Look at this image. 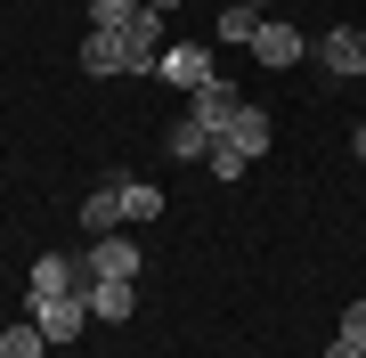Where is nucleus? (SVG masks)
<instances>
[{"label":"nucleus","instance_id":"412c9836","mask_svg":"<svg viewBox=\"0 0 366 358\" xmlns=\"http://www.w3.org/2000/svg\"><path fill=\"white\" fill-rule=\"evenodd\" d=\"M350 146H358V163H366V122H358V139H350Z\"/></svg>","mask_w":366,"mask_h":358},{"label":"nucleus","instance_id":"aec40b11","mask_svg":"<svg viewBox=\"0 0 366 358\" xmlns=\"http://www.w3.org/2000/svg\"><path fill=\"white\" fill-rule=\"evenodd\" d=\"M326 358H366V350H358V342H342V334H334V350H326Z\"/></svg>","mask_w":366,"mask_h":358},{"label":"nucleus","instance_id":"1a4fd4ad","mask_svg":"<svg viewBox=\"0 0 366 358\" xmlns=\"http://www.w3.org/2000/svg\"><path fill=\"white\" fill-rule=\"evenodd\" d=\"M163 139H171V155H179V163H212V146H220V131H212V122H196V114H179Z\"/></svg>","mask_w":366,"mask_h":358},{"label":"nucleus","instance_id":"a211bd4d","mask_svg":"<svg viewBox=\"0 0 366 358\" xmlns=\"http://www.w3.org/2000/svg\"><path fill=\"white\" fill-rule=\"evenodd\" d=\"M244 163H252V155H244V146H228V139H220V146H212V179H236V171H244Z\"/></svg>","mask_w":366,"mask_h":358},{"label":"nucleus","instance_id":"20e7f679","mask_svg":"<svg viewBox=\"0 0 366 358\" xmlns=\"http://www.w3.org/2000/svg\"><path fill=\"white\" fill-rule=\"evenodd\" d=\"M81 302H90V318L122 326V318L139 309V277H90V285H81Z\"/></svg>","mask_w":366,"mask_h":358},{"label":"nucleus","instance_id":"ddd939ff","mask_svg":"<svg viewBox=\"0 0 366 358\" xmlns=\"http://www.w3.org/2000/svg\"><path fill=\"white\" fill-rule=\"evenodd\" d=\"M236 106H244V98H236L228 81H204V90H196V122H212V131H228Z\"/></svg>","mask_w":366,"mask_h":358},{"label":"nucleus","instance_id":"0eeeda50","mask_svg":"<svg viewBox=\"0 0 366 358\" xmlns=\"http://www.w3.org/2000/svg\"><path fill=\"white\" fill-rule=\"evenodd\" d=\"M81 269H90V277H139V244H122V228H114V237H98L81 252Z\"/></svg>","mask_w":366,"mask_h":358},{"label":"nucleus","instance_id":"f8f14e48","mask_svg":"<svg viewBox=\"0 0 366 358\" xmlns=\"http://www.w3.org/2000/svg\"><path fill=\"white\" fill-rule=\"evenodd\" d=\"M220 139L244 146V155H269V114H261V106H236V122H228Z\"/></svg>","mask_w":366,"mask_h":358},{"label":"nucleus","instance_id":"7ed1b4c3","mask_svg":"<svg viewBox=\"0 0 366 358\" xmlns=\"http://www.w3.org/2000/svg\"><path fill=\"white\" fill-rule=\"evenodd\" d=\"M155 74L171 81V90H187V98H196L204 81H220V66H212V49H196V41H187V49H163V66H155Z\"/></svg>","mask_w":366,"mask_h":358},{"label":"nucleus","instance_id":"9b49d317","mask_svg":"<svg viewBox=\"0 0 366 358\" xmlns=\"http://www.w3.org/2000/svg\"><path fill=\"white\" fill-rule=\"evenodd\" d=\"M114 187H122V228H147L163 212V187H147V179H114Z\"/></svg>","mask_w":366,"mask_h":358},{"label":"nucleus","instance_id":"6e6552de","mask_svg":"<svg viewBox=\"0 0 366 358\" xmlns=\"http://www.w3.org/2000/svg\"><path fill=\"white\" fill-rule=\"evenodd\" d=\"M252 57H261V66H293V57H301V33L285 25V16H261V33H252Z\"/></svg>","mask_w":366,"mask_h":358},{"label":"nucleus","instance_id":"5701e85b","mask_svg":"<svg viewBox=\"0 0 366 358\" xmlns=\"http://www.w3.org/2000/svg\"><path fill=\"white\" fill-rule=\"evenodd\" d=\"M236 9H269V0H236Z\"/></svg>","mask_w":366,"mask_h":358},{"label":"nucleus","instance_id":"f03ea898","mask_svg":"<svg viewBox=\"0 0 366 358\" xmlns=\"http://www.w3.org/2000/svg\"><path fill=\"white\" fill-rule=\"evenodd\" d=\"M33 326L49 334V342H74V334L90 326V302H81V293H49V302H33Z\"/></svg>","mask_w":366,"mask_h":358},{"label":"nucleus","instance_id":"423d86ee","mask_svg":"<svg viewBox=\"0 0 366 358\" xmlns=\"http://www.w3.org/2000/svg\"><path fill=\"white\" fill-rule=\"evenodd\" d=\"M81 285H90V269L66 261V252H41V261H33V302H49V293H81Z\"/></svg>","mask_w":366,"mask_h":358},{"label":"nucleus","instance_id":"4be33fe9","mask_svg":"<svg viewBox=\"0 0 366 358\" xmlns=\"http://www.w3.org/2000/svg\"><path fill=\"white\" fill-rule=\"evenodd\" d=\"M147 9H163V16H171V9H179V0H147Z\"/></svg>","mask_w":366,"mask_h":358},{"label":"nucleus","instance_id":"6ab92c4d","mask_svg":"<svg viewBox=\"0 0 366 358\" xmlns=\"http://www.w3.org/2000/svg\"><path fill=\"white\" fill-rule=\"evenodd\" d=\"M342 342H358V350H366V302H350V309H342Z\"/></svg>","mask_w":366,"mask_h":358},{"label":"nucleus","instance_id":"f257e3e1","mask_svg":"<svg viewBox=\"0 0 366 358\" xmlns=\"http://www.w3.org/2000/svg\"><path fill=\"white\" fill-rule=\"evenodd\" d=\"M114 41H122V66H131V74H155L163 66V9H139Z\"/></svg>","mask_w":366,"mask_h":358},{"label":"nucleus","instance_id":"9d476101","mask_svg":"<svg viewBox=\"0 0 366 358\" xmlns=\"http://www.w3.org/2000/svg\"><path fill=\"white\" fill-rule=\"evenodd\" d=\"M81 228H90V237H114V228H122V187H114V179L81 204Z\"/></svg>","mask_w":366,"mask_h":358},{"label":"nucleus","instance_id":"4468645a","mask_svg":"<svg viewBox=\"0 0 366 358\" xmlns=\"http://www.w3.org/2000/svg\"><path fill=\"white\" fill-rule=\"evenodd\" d=\"M81 74H98V81L106 74H131V66H122V41L114 33H90V41H81Z\"/></svg>","mask_w":366,"mask_h":358},{"label":"nucleus","instance_id":"dca6fc26","mask_svg":"<svg viewBox=\"0 0 366 358\" xmlns=\"http://www.w3.org/2000/svg\"><path fill=\"white\" fill-rule=\"evenodd\" d=\"M252 33H261V9H236V0H228V9H220V41H228V49H252Z\"/></svg>","mask_w":366,"mask_h":358},{"label":"nucleus","instance_id":"2eb2a0df","mask_svg":"<svg viewBox=\"0 0 366 358\" xmlns=\"http://www.w3.org/2000/svg\"><path fill=\"white\" fill-rule=\"evenodd\" d=\"M49 350V334H41L33 318H16V326H0V358H41Z\"/></svg>","mask_w":366,"mask_h":358},{"label":"nucleus","instance_id":"f3484780","mask_svg":"<svg viewBox=\"0 0 366 358\" xmlns=\"http://www.w3.org/2000/svg\"><path fill=\"white\" fill-rule=\"evenodd\" d=\"M139 9H147V0H90V33H122Z\"/></svg>","mask_w":366,"mask_h":358},{"label":"nucleus","instance_id":"39448f33","mask_svg":"<svg viewBox=\"0 0 366 358\" xmlns=\"http://www.w3.org/2000/svg\"><path fill=\"white\" fill-rule=\"evenodd\" d=\"M317 66L342 74V81H358V74H366V33H358V25H334L326 41H317Z\"/></svg>","mask_w":366,"mask_h":358}]
</instances>
